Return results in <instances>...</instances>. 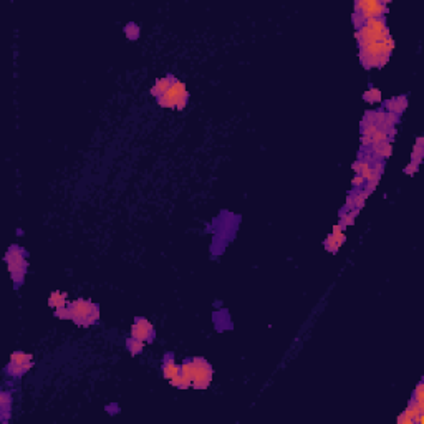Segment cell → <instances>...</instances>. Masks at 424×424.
Instances as JSON below:
<instances>
[{"label": "cell", "mask_w": 424, "mask_h": 424, "mask_svg": "<svg viewBox=\"0 0 424 424\" xmlns=\"http://www.w3.org/2000/svg\"><path fill=\"white\" fill-rule=\"evenodd\" d=\"M181 375H184L191 381V388L196 390H207L212 381V370L210 364L201 356L187 358L181 364Z\"/></svg>", "instance_id": "cell-1"}, {"label": "cell", "mask_w": 424, "mask_h": 424, "mask_svg": "<svg viewBox=\"0 0 424 424\" xmlns=\"http://www.w3.org/2000/svg\"><path fill=\"white\" fill-rule=\"evenodd\" d=\"M70 309V320L75 321L78 326H91L98 323L100 320V306L93 303L91 300L78 298V300L68 303Z\"/></svg>", "instance_id": "cell-2"}, {"label": "cell", "mask_w": 424, "mask_h": 424, "mask_svg": "<svg viewBox=\"0 0 424 424\" xmlns=\"http://www.w3.org/2000/svg\"><path fill=\"white\" fill-rule=\"evenodd\" d=\"M27 257H28L27 250L20 245H10L9 250L5 254L7 267H9V272H10L13 283H15V287H20V285L24 283L27 268H28Z\"/></svg>", "instance_id": "cell-3"}, {"label": "cell", "mask_w": 424, "mask_h": 424, "mask_svg": "<svg viewBox=\"0 0 424 424\" xmlns=\"http://www.w3.org/2000/svg\"><path fill=\"white\" fill-rule=\"evenodd\" d=\"M388 12V2H378V0H356L353 12L355 28H360L370 18H384Z\"/></svg>", "instance_id": "cell-4"}, {"label": "cell", "mask_w": 424, "mask_h": 424, "mask_svg": "<svg viewBox=\"0 0 424 424\" xmlns=\"http://www.w3.org/2000/svg\"><path fill=\"white\" fill-rule=\"evenodd\" d=\"M156 101H158V105L163 106V108L184 109L186 105H187V101H189V93L186 90V85L178 80V82L174 83L172 88L169 91H166L163 97L156 98Z\"/></svg>", "instance_id": "cell-5"}, {"label": "cell", "mask_w": 424, "mask_h": 424, "mask_svg": "<svg viewBox=\"0 0 424 424\" xmlns=\"http://www.w3.org/2000/svg\"><path fill=\"white\" fill-rule=\"evenodd\" d=\"M33 367V356L25 352H13L10 355V361L5 367V373L12 378H22L25 373Z\"/></svg>", "instance_id": "cell-6"}, {"label": "cell", "mask_w": 424, "mask_h": 424, "mask_svg": "<svg viewBox=\"0 0 424 424\" xmlns=\"http://www.w3.org/2000/svg\"><path fill=\"white\" fill-rule=\"evenodd\" d=\"M131 336L136 340H141L144 343H151L155 340L156 336V332H155V326L149 320H146L143 317H138L134 320L133 326H131Z\"/></svg>", "instance_id": "cell-7"}, {"label": "cell", "mask_w": 424, "mask_h": 424, "mask_svg": "<svg viewBox=\"0 0 424 424\" xmlns=\"http://www.w3.org/2000/svg\"><path fill=\"white\" fill-rule=\"evenodd\" d=\"M345 240H346V236H345V230L341 229V225L340 224H336L332 234H328V237L325 239V248H326V252H330V254H336L338 252V248L345 244Z\"/></svg>", "instance_id": "cell-8"}, {"label": "cell", "mask_w": 424, "mask_h": 424, "mask_svg": "<svg viewBox=\"0 0 424 424\" xmlns=\"http://www.w3.org/2000/svg\"><path fill=\"white\" fill-rule=\"evenodd\" d=\"M176 82H178V78L174 76V75H166L164 78H158L156 82H155V85L151 86V94L155 98L163 97L166 91H169L172 88Z\"/></svg>", "instance_id": "cell-9"}, {"label": "cell", "mask_w": 424, "mask_h": 424, "mask_svg": "<svg viewBox=\"0 0 424 424\" xmlns=\"http://www.w3.org/2000/svg\"><path fill=\"white\" fill-rule=\"evenodd\" d=\"M406 106H408V98L404 94H401V97H393L383 103V109L386 113H393L398 116H401V113L404 111Z\"/></svg>", "instance_id": "cell-10"}, {"label": "cell", "mask_w": 424, "mask_h": 424, "mask_svg": "<svg viewBox=\"0 0 424 424\" xmlns=\"http://www.w3.org/2000/svg\"><path fill=\"white\" fill-rule=\"evenodd\" d=\"M181 373V367H178L176 363H174V355L172 353H166L164 355V360H163V376L167 379V381H171Z\"/></svg>", "instance_id": "cell-11"}, {"label": "cell", "mask_w": 424, "mask_h": 424, "mask_svg": "<svg viewBox=\"0 0 424 424\" xmlns=\"http://www.w3.org/2000/svg\"><path fill=\"white\" fill-rule=\"evenodd\" d=\"M0 409H2V422H7L12 413V394L9 391L0 393Z\"/></svg>", "instance_id": "cell-12"}, {"label": "cell", "mask_w": 424, "mask_h": 424, "mask_svg": "<svg viewBox=\"0 0 424 424\" xmlns=\"http://www.w3.org/2000/svg\"><path fill=\"white\" fill-rule=\"evenodd\" d=\"M67 298H68V295L63 294V292H53V294L50 295V298H48V305L52 306L53 310H56V309H60V306L68 305Z\"/></svg>", "instance_id": "cell-13"}, {"label": "cell", "mask_w": 424, "mask_h": 424, "mask_svg": "<svg viewBox=\"0 0 424 424\" xmlns=\"http://www.w3.org/2000/svg\"><path fill=\"white\" fill-rule=\"evenodd\" d=\"M360 214V210L358 209H353V210H346V212H340V225H341V229L345 230L348 225H353L355 222V219L356 216Z\"/></svg>", "instance_id": "cell-14"}, {"label": "cell", "mask_w": 424, "mask_h": 424, "mask_svg": "<svg viewBox=\"0 0 424 424\" xmlns=\"http://www.w3.org/2000/svg\"><path fill=\"white\" fill-rule=\"evenodd\" d=\"M424 138L419 136L418 140H416V144H414V149H413V155H411V161L416 164H421L422 161V156H424Z\"/></svg>", "instance_id": "cell-15"}, {"label": "cell", "mask_w": 424, "mask_h": 424, "mask_svg": "<svg viewBox=\"0 0 424 424\" xmlns=\"http://www.w3.org/2000/svg\"><path fill=\"white\" fill-rule=\"evenodd\" d=\"M144 345H146L144 341L136 340V338H133V336H129V338L126 340V348H128V352L131 355H140L143 352Z\"/></svg>", "instance_id": "cell-16"}, {"label": "cell", "mask_w": 424, "mask_h": 424, "mask_svg": "<svg viewBox=\"0 0 424 424\" xmlns=\"http://www.w3.org/2000/svg\"><path fill=\"white\" fill-rule=\"evenodd\" d=\"M363 100L367 101V103H371V105H375V103H379L381 101V91H379L378 88H371L367 90L363 93Z\"/></svg>", "instance_id": "cell-17"}, {"label": "cell", "mask_w": 424, "mask_h": 424, "mask_svg": "<svg viewBox=\"0 0 424 424\" xmlns=\"http://www.w3.org/2000/svg\"><path fill=\"white\" fill-rule=\"evenodd\" d=\"M124 35H126V38L131 40V42H134L140 38V27H138L136 24H133V22H129V24L124 27Z\"/></svg>", "instance_id": "cell-18"}, {"label": "cell", "mask_w": 424, "mask_h": 424, "mask_svg": "<svg viewBox=\"0 0 424 424\" xmlns=\"http://www.w3.org/2000/svg\"><path fill=\"white\" fill-rule=\"evenodd\" d=\"M169 383L174 386V388H181V390L191 388V381H189V379H187L184 375H181V373H179V375H178L176 378H174V379H171Z\"/></svg>", "instance_id": "cell-19"}, {"label": "cell", "mask_w": 424, "mask_h": 424, "mask_svg": "<svg viewBox=\"0 0 424 424\" xmlns=\"http://www.w3.org/2000/svg\"><path fill=\"white\" fill-rule=\"evenodd\" d=\"M413 399L418 401L419 404H424V384H422V381L416 386V390L413 393Z\"/></svg>", "instance_id": "cell-20"}, {"label": "cell", "mask_w": 424, "mask_h": 424, "mask_svg": "<svg viewBox=\"0 0 424 424\" xmlns=\"http://www.w3.org/2000/svg\"><path fill=\"white\" fill-rule=\"evenodd\" d=\"M55 317L60 318V320H70V309H68V305L56 309L55 310Z\"/></svg>", "instance_id": "cell-21"}, {"label": "cell", "mask_w": 424, "mask_h": 424, "mask_svg": "<svg viewBox=\"0 0 424 424\" xmlns=\"http://www.w3.org/2000/svg\"><path fill=\"white\" fill-rule=\"evenodd\" d=\"M418 167H419V164H416V163H413V161H411V163H409L404 167V174H408V176H413V174L418 171Z\"/></svg>", "instance_id": "cell-22"}]
</instances>
